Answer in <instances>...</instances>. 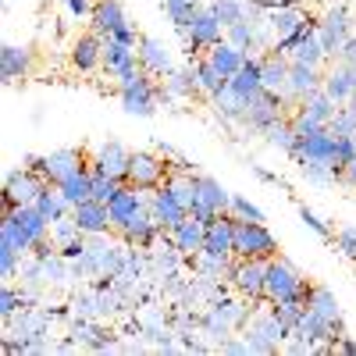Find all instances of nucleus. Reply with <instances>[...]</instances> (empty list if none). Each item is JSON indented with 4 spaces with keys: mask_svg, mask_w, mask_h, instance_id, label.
<instances>
[{
    "mask_svg": "<svg viewBox=\"0 0 356 356\" xmlns=\"http://www.w3.org/2000/svg\"><path fill=\"white\" fill-rule=\"evenodd\" d=\"M264 278H267V260H257V257H239L232 264V275H228L235 292L250 303L264 300Z\"/></svg>",
    "mask_w": 356,
    "mask_h": 356,
    "instance_id": "10",
    "label": "nucleus"
},
{
    "mask_svg": "<svg viewBox=\"0 0 356 356\" xmlns=\"http://www.w3.org/2000/svg\"><path fill=\"white\" fill-rule=\"evenodd\" d=\"M339 182H342V186H349V189H356V157L339 171Z\"/></svg>",
    "mask_w": 356,
    "mask_h": 356,
    "instance_id": "59",
    "label": "nucleus"
},
{
    "mask_svg": "<svg viewBox=\"0 0 356 356\" xmlns=\"http://www.w3.org/2000/svg\"><path fill=\"white\" fill-rule=\"evenodd\" d=\"M118 100H122V107H125L129 114H136V118H150V114H157V107L164 104V89L157 86L154 75H146V72H143L132 86L118 89Z\"/></svg>",
    "mask_w": 356,
    "mask_h": 356,
    "instance_id": "8",
    "label": "nucleus"
},
{
    "mask_svg": "<svg viewBox=\"0 0 356 356\" xmlns=\"http://www.w3.org/2000/svg\"><path fill=\"white\" fill-rule=\"evenodd\" d=\"M310 296V282L303 278V271L285 257H271L267 260V278H264V300L267 303H282V300H300L307 303Z\"/></svg>",
    "mask_w": 356,
    "mask_h": 356,
    "instance_id": "1",
    "label": "nucleus"
},
{
    "mask_svg": "<svg viewBox=\"0 0 356 356\" xmlns=\"http://www.w3.org/2000/svg\"><path fill=\"white\" fill-rule=\"evenodd\" d=\"M72 65L79 72H93L104 65V36L89 33V36H79L75 47H72Z\"/></svg>",
    "mask_w": 356,
    "mask_h": 356,
    "instance_id": "30",
    "label": "nucleus"
},
{
    "mask_svg": "<svg viewBox=\"0 0 356 356\" xmlns=\"http://www.w3.org/2000/svg\"><path fill=\"white\" fill-rule=\"evenodd\" d=\"M335 250H339L342 257L356 260V228H353V225H349V228H339V232H335Z\"/></svg>",
    "mask_w": 356,
    "mask_h": 356,
    "instance_id": "54",
    "label": "nucleus"
},
{
    "mask_svg": "<svg viewBox=\"0 0 356 356\" xmlns=\"http://www.w3.org/2000/svg\"><path fill=\"white\" fill-rule=\"evenodd\" d=\"M89 171H93V168H89ZM122 186H125V182H118V178H111V175H104V171H93V200L111 203Z\"/></svg>",
    "mask_w": 356,
    "mask_h": 356,
    "instance_id": "48",
    "label": "nucleus"
},
{
    "mask_svg": "<svg viewBox=\"0 0 356 356\" xmlns=\"http://www.w3.org/2000/svg\"><path fill=\"white\" fill-rule=\"evenodd\" d=\"M200 93V82H196V68H193V57L186 68H175L168 79H164V104H175V100H193Z\"/></svg>",
    "mask_w": 356,
    "mask_h": 356,
    "instance_id": "24",
    "label": "nucleus"
},
{
    "mask_svg": "<svg viewBox=\"0 0 356 356\" xmlns=\"http://www.w3.org/2000/svg\"><path fill=\"white\" fill-rule=\"evenodd\" d=\"M218 353H225V356H250V342H246V335L243 339H225L221 346H218Z\"/></svg>",
    "mask_w": 356,
    "mask_h": 356,
    "instance_id": "56",
    "label": "nucleus"
},
{
    "mask_svg": "<svg viewBox=\"0 0 356 356\" xmlns=\"http://www.w3.org/2000/svg\"><path fill=\"white\" fill-rule=\"evenodd\" d=\"M200 8H203L200 0H164V15H168V22H171L175 29H186V25L196 18Z\"/></svg>",
    "mask_w": 356,
    "mask_h": 356,
    "instance_id": "41",
    "label": "nucleus"
},
{
    "mask_svg": "<svg viewBox=\"0 0 356 356\" xmlns=\"http://www.w3.org/2000/svg\"><path fill=\"white\" fill-rule=\"evenodd\" d=\"M50 239H54L57 250H65V246H72L75 239H82V232H79V225H75L72 218H65V221H54V225H50Z\"/></svg>",
    "mask_w": 356,
    "mask_h": 356,
    "instance_id": "47",
    "label": "nucleus"
},
{
    "mask_svg": "<svg viewBox=\"0 0 356 356\" xmlns=\"http://www.w3.org/2000/svg\"><path fill=\"white\" fill-rule=\"evenodd\" d=\"M47 186H54V182L33 175L25 164L15 168V171H8V175H4V214L18 211V207H25V203H36Z\"/></svg>",
    "mask_w": 356,
    "mask_h": 356,
    "instance_id": "7",
    "label": "nucleus"
},
{
    "mask_svg": "<svg viewBox=\"0 0 356 356\" xmlns=\"http://www.w3.org/2000/svg\"><path fill=\"white\" fill-rule=\"evenodd\" d=\"M235 257L271 260V257H278V239L267 232L264 221H239L235 218Z\"/></svg>",
    "mask_w": 356,
    "mask_h": 356,
    "instance_id": "6",
    "label": "nucleus"
},
{
    "mask_svg": "<svg viewBox=\"0 0 356 356\" xmlns=\"http://www.w3.org/2000/svg\"><path fill=\"white\" fill-rule=\"evenodd\" d=\"M57 189H61V196H65L72 207L82 203V200H89V196H93V171H89V164L79 168L75 175H68L65 182H57Z\"/></svg>",
    "mask_w": 356,
    "mask_h": 356,
    "instance_id": "37",
    "label": "nucleus"
},
{
    "mask_svg": "<svg viewBox=\"0 0 356 356\" xmlns=\"http://www.w3.org/2000/svg\"><path fill=\"white\" fill-rule=\"evenodd\" d=\"M200 253H218V257H235V218L221 214L214 225H207L203 250Z\"/></svg>",
    "mask_w": 356,
    "mask_h": 356,
    "instance_id": "20",
    "label": "nucleus"
},
{
    "mask_svg": "<svg viewBox=\"0 0 356 356\" xmlns=\"http://www.w3.org/2000/svg\"><path fill=\"white\" fill-rule=\"evenodd\" d=\"M300 114H307V118H314L317 125H324L328 129L332 125V118H335V111H339V104L324 93V89H317V93H310L307 100H300V107H296Z\"/></svg>",
    "mask_w": 356,
    "mask_h": 356,
    "instance_id": "36",
    "label": "nucleus"
},
{
    "mask_svg": "<svg viewBox=\"0 0 356 356\" xmlns=\"http://www.w3.org/2000/svg\"><path fill=\"white\" fill-rule=\"evenodd\" d=\"M332 349H335V353H346V356H356V342H349L346 335H339V339L332 342Z\"/></svg>",
    "mask_w": 356,
    "mask_h": 356,
    "instance_id": "60",
    "label": "nucleus"
},
{
    "mask_svg": "<svg viewBox=\"0 0 356 356\" xmlns=\"http://www.w3.org/2000/svg\"><path fill=\"white\" fill-rule=\"evenodd\" d=\"M161 232H164V228H161V221L150 214V207H146V211H139V214L129 221V228H125L122 235H125V243H129V246H139V250H154Z\"/></svg>",
    "mask_w": 356,
    "mask_h": 356,
    "instance_id": "22",
    "label": "nucleus"
},
{
    "mask_svg": "<svg viewBox=\"0 0 356 356\" xmlns=\"http://www.w3.org/2000/svg\"><path fill=\"white\" fill-rule=\"evenodd\" d=\"M324 86V72L321 68H310V65H296L289 68V82L282 89V97L289 107H300V100H307L310 93H317V89Z\"/></svg>",
    "mask_w": 356,
    "mask_h": 356,
    "instance_id": "13",
    "label": "nucleus"
},
{
    "mask_svg": "<svg viewBox=\"0 0 356 356\" xmlns=\"http://www.w3.org/2000/svg\"><path fill=\"white\" fill-rule=\"evenodd\" d=\"M193 68H196V82H200V93L207 97V100H211V97H218L221 93V89L228 86V79L211 65V61H207V57L200 54V57H193Z\"/></svg>",
    "mask_w": 356,
    "mask_h": 356,
    "instance_id": "38",
    "label": "nucleus"
},
{
    "mask_svg": "<svg viewBox=\"0 0 356 356\" xmlns=\"http://www.w3.org/2000/svg\"><path fill=\"white\" fill-rule=\"evenodd\" d=\"M196 275L200 278H228L232 275V257H218V253H196Z\"/></svg>",
    "mask_w": 356,
    "mask_h": 356,
    "instance_id": "40",
    "label": "nucleus"
},
{
    "mask_svg": "<svg viewBox=\"0 0 356 356\" xmlns=\"http://www.w3.org/2000/svg\"><path fill=\"white\" fill-rule=\"evenodd\" d=\"M335 143H339V136H335L332 129H321L317 136H310V139H300V143H296L292 161H296V164L321 161V164H332V168H335ZM335 171H339V168H335Z\"/></svg>",
    "mask_w": 356,
    "mask_h": 356,
    "instance_id": "15",
    "label": "nucleus"
},
{
    "mask_svg": "<svg viewBox=\"0 0 356 356\" xmlns=\"http://www.w3.org/2000/svg\"><path fill=\"white\" fill-rule=\"evenodd\" d=\"M97 4H100V0H65V11L72 18H93Z\"/></svg>",
    "mask_w": 356,
    "mask_h": 356,
    "instance_id": "55",
    "label": "nucleus"
},
{
    "mask_svg": "<svg viewBox=\"0 0 356 356\" xmlns=\"http://www.w3.org/2000/svg\"><path fill=\"white\" fill-rule=\"evenodd\" d=\"M324 93H328L339 107L342 104H349V97L356 93V68L353 65H346V61H339V65H332L328 72H324Z\"/></svg>",
    "mask_w": 356,
    "mask_h": 356,
    "instance_id": "21",
    "label": "nucleus"
},
{
    "mask_svg": "<svg viewBox=\"0 0 356 356\" xmlns=\"http://www.w3.org/2000/svg\"><path fill=\"white\" fill-rule=\"evenodd\" d=\"M228 214L232 218H239V221H264V211L257 203H250L246 196H239V193H232V207H228Z\"/></svg>",
    "mask_w": 356,
    "mask_h": 356,
    "instance_id": "49",
    "label": "nucleus"
},
{
    "mask_svg": "<svg viewBox=\"0 0 356 356\" xmlns=\"http://www.w3.org/2000/svg\"><path fill=\"white\" fill-rule=\"evenodd\" d=\"M72 221L79 225L82 235H107L111 232V211H107V203H100L93 196L72 207Z\"/></svg>",
    "mask_w": 356,
    "mask_h": 356,
    "instance_id": "17",
    "label": "nucleus"
},
{
    "mask_svg": "<svg viewBox=\"0 0 356 356\" xmlns=\"http://www.w3.org/2000/svg\"><path fill=\"white\" fill-rule=\"evenodd\" d=\"M246 342H250V353L257 356H271L285 346V339L292 335V328L275 314V310H264V314H250L246 328H243Z\"/></svg>",
    "mask_w": 356,
    "mask_h": 356,
    "instance_id": "3",
    "label": "nucleus"
},
{
    "mask_svg": "<svg viewBox=\"0 0 356 356\" xmlns=\"http://www.w3.org/2000/svg\"><path fill=\"white\" fill-rule=\"evenodd\" d=\"M289 61H296V65H310V68H324V65H328V54H324V47H321V40H317V25H314L310 33L289 50Z\"/></svg>",
    "mask_w": 356,
    "mask_h": 356,
    "instance_id": "34",
    "label": "nucleus"
},
{
    "mask_svg": "<svg viewBox=\"0 0 356 356\" xmlns=\"http://www.w3.org/2000/svg\"><path fill=\"white\" fill-rule=\"evenodd\" d=\"M125 22H129V15H125V8H122V0H100L97 11H93V18H89L93 33L104 36V40L114 33V29H122Z\"/></svg>",
    "mask_w": 356,
    "mask_h": 356,
    "instance_id": "32",
    "label": "nucleus"
},
{
    "mask_svg": "<svg viewBox=\"0 0 356 356\" xmlns=\"http://www.w3.org/2000/svg\"><path fill=\"white\" fill-rule=\"evenodd\" d=\"M246 97H239L232 86H225L218 97H211V107L214 114L221 118V125H243V118H246Z\"/></svg>",
    "mask_w": 356,
    "mask_h": 356,
    "instance_id": "31",
    "label": "nucleus"
},
{
    "mask_svg": "<svg viewBox=\"0 0 356 356\" xmlns=\"http://www.w3.org/2000/svg\"><path fill=\"white\" fill-rule=\"evenodd\" d=\"M300 218H303V225H307L310 232H317V235H321V239H328V243H335V228H332L328 221H324V218H321L317 211H310L307 203L300 207Z\"/></svg>",
    "mask_w": 356,
    "mask_h": 356,
    "instance_id": "50",
    "label": "nucleus"
},
{
    "mask_svg": "<svg viewBox=\"0 0 356 356\" xmlns=\"http://www.w3.org/2000/svg\"><path fill=\"white\" fill-rule=\"evenodd\" d=\"M0 228H8L15 235V243L22 253H33L43 239H50V221L40 214L36 203H25L11 214H0Z\"/></svg>",
    "mask_w": 356,
    "mask_h": 356,
    "instance_id": "2",
    "label": "nucleus"
},
{
    "mask_svg": "<svg viewBox=\"0 0 356 356\" xmlns=\"http://www.w3.org/2000/svg\"><path fill=\"white\" fill-rule=\"evenodd\" d=\"M36 207H40V214H43L50 225H54V221H65V218H72V203L61 196V189H57V186H47V189L40 193Z\"/></svg>",
    "mask_w": 356,
    "mask_h": 356,
    "instance_id": "39",
    "label": "nucleus"
},
{
    "mask_svg": "<svg viewBox=\"0 0 356 356\" xmlns=\"http://www.w3.org/2000/svg\"><path fill=\"white\" fill-rule=\"evenodd\" d=\"M353 157H356V136H339V143H335V168L342 171Z\"/></svg>",
    "mask_w": 356,
    "mask_h": 356,
    "instance_id": "53",
    "label": "nucleus"
},
{
    "mask_svg": "<svg viewBox=\"0 0 356 356\" xmlns=\"http://www.w3.org/2000/svg\"><path fill=\"white\" fill-rule=\"evenodd\" d=\"M171 178V168L164 164L161 154H150V150H136L132 161H129V186H139V189H157Z\"/></svg>",
    "mask_w": 356,
    "mask_h": 356,
    "instance_id": "9",
    "label": "nucleus"
},
{
    "mask_svg": "<svg viewBox=\"0 0 356 356\" xmlns=\"http://www.w3.org/2000/svg\"><path fill=\"white\" fill-rule=\"evenodd\" d=\"M225 40L228 43H235V47H243V50H250V54H257V22H235V25H228L225 29Z\"/></svg>",
    "mask_w": 356,
    "mask_h": 356,
    "instance_id": "43",
    "label": "nucleus"
},
{
    "mask_svg": "<svg viewBox=\"0 0 356 356\" xmlns=\"http://www.w3.org/2000/svg\"><path fill=\"white\" fill-rule=\"evenodd\" d=\"M250 171L260 178V182H271V186H278V189H285V182H282V175H275V171H267L264 164H250Z\"/></svg>",
    "mask_w": 356,
    "mask_h": 356,
    "instance_id": "57",
    "label": "nucleus"
},
{
    "mask_svg": "<svg viewBox=\"0 0 356 356\" xmlns=\"http://www.w3.org/2000/svg\"><path fill=\"white\" fill-rule=\"evenodd\" d=\"M267 25L275 29V40L282 36H292V33H303L307 25H314L300 4H285V8H275V11H267Z\"/></svg>",
    "mask_w": 356,
    "mask_h": 356,
    "instance_id": "27",
    "label": "nucleus"
},
{
    "mask_svg": "<svg viewBox=\"0 0 356 356\" xmlns=\"http://www.w3.org/2000/svg\"><path fill=\"white\" fill-rule=\"evenodd\" d=\"M146 264H150V260L139 253V246L129 250V264H125V278H122V282H136V285H139V278H143V271H146Z\"/></svg>",
    "mask_w": 356,
    "mask_h": 356,
    "instance_id": "52",
    "label": "nucleus"
},
{
    "mask_svg": "<svg viewBox=\"0 0 356 356\" xmlns=\"http://www.w3.org/2000/svg\"><path fill=\"white\" fill-rule=\"evenodd\" d=\"M307 307H310L321 321H328L335 332H342V307H339V300H335V292H332V289H324V285H310Z\"/></svg>",
    "mask_w": 356,
    "mask_h": 356,
    "instance_id": "29",
    "label": "nucleus"
},
{
    "mask_svg": "<svg viewBox=\"0 0 356 356\" xmlns=\"http://www.w3.org/2000/svg\"><path fill=\"white\" fill-rule=\"evenodd\" d=\"M146 207H150V196H146V189L125 182L122 189H118V196L107 203V211H111V232H125L129 221H132L139 211H146Z\"/></svg>",
    "mask_w": 356,
    "mask_h": 356,
    "instance_id": "11",
    "label": "nucleus"
},
{
    "mask_svg": "<svg viewBox=\"0 0 356 356\" xmlns=\"http://www.w3.org/2000/svg\"><path fill=\"white\" fill-rule=\"evenodd\" d=\"M129 161H132V150L129 146H122L118 139H107L97 146V157L89 161V168L93 171H104L111 178H118V182H129Z\"/></svg>",
    "mask_w": 356,
    "mask_h": 356,
    "instance_id": "14",
    "label": "nucleus"
},
{
    "mask_svg": "<svg viewBox=\"0 0 356 356\" xmlns=\"http://www.w3.org/2000/svg\"><path fill=\"white\" fill-rule=\"evenodd\" d=\"M349 36H353V18H349L346 8H332L317 22V40H321L328 57H339V50L349 43Z\"/></svg>",
    "mask_w": 356,
    "mask_h": 356,
    "instance_id": "12",
    "label": "nucleus"
},
{
    "mask_svg": "<svg viewBox=\"0 0 356 356\" xmlns=\"http://www.w3.org/2000/svg\"><path fill=\"white\" fill-rule=\"evenodd\" d=\"M168 235H171V243L178 246V253H182V257H196V253L203 250V235H207V225H203V221H196V218L189 214L182 225H175Z\"/></svg>",
    "mask_w": 356,
    "mask_h": 356,
    "instance_id": "28",
    "label": "nucleus"
},
{
    "mask_svg": "<svg viewBox=\"0 0 356 356\" xmlns=\"http://www.w3.org/2000/svg\"><path fill=\"white\" fill-rule=\"evenodd\" d=\"M89 161L82 157V150H75V146H61V150H50L43 154V168H47V182H65L68 175H75L79 168H86Z\"/></svg>",
    "mask_w": 356,
    "mask_h": 356,
    "instance_id": "19",
    "label": "nucleus"
},
{
    "mask_svg": "<svg viewBox=\"0 0 356 356\" xmlns=\"http://www.w3.org/2000/svg\"><path fill=\"white\" fill-rule=\"evenodd\" d=\"M178 40H182V47H186L189 57H200V54H207L211 47H218L225 40V25L214 15V8L207 4V8L196 11V18L186 29H178Z\"/></svg>",
    "mask_w": 356,
    "mask_h": 356,
    "instance_id": "4",
    "label": "nucleus"
},
{
    "mask_svg": "<svg viewBox=\"0 0 356 356\" xmlns=\"http://www.w3.org/2000/svg\"><path fill=\"white\" fill-rule=\"evenodd\" d=\"M150 214L161 221L164 232H171L175 225H182V221L189 218V211L182 207V200L175 196V189H171L168 182L157 186V189H150Z\"/></svg>",
    "mask_w": 356,
    "mask_h": 356,
    "instance_id": "16",
    "label": "nucleus"
},
{
    "mask_svg": "<svg viewBox=\"0 0 356 356\" xmlns=\"http://www.w3.org/2000/svg\"><path fill=\"white\" fill-rule=\"evenodd\" d=\"M300 171H303V178L310 186H321V189L339 182V171L332 164H321V161H307V164H300Z\"/></svg>",
    "mask_w": 356,
    "mask_h": 356,
    "instance_id": "45",
    "label": "nucleus"
},
{
    "mask_svg": "<svg viewBox=\"0 0 356 356\" xmlns=\"http://www.w3.org/2000/svg\"><path fill=\"white\" fill-rule=\"evenodd\" d=\"M342 107H353V111H356V93H353V97H349V104H342Z\"/></svg>",
    "mask_w": 356,
    "mask_h": 356,
    "instance_id": "61",
    "label": "nucleus"
},
{
    "mask_svg": "<svg viewBox=\"0 0 356 356\" xmlns=\"http://www.w3.org/2000/svg\"><path fill=\"white\" fill-rule=\"evenodd\" d=\"M264 139L271 143L275 150H285L289 157H292V150H296V143H300V139H296V132H292V122H289V118H285V122H278V125L267 129V132H264Z\"/></svg>",
    "mask_w": 356,
    "mask_h": 356,
    "instance_id": "44",
    "label": "nucleus"
},
{
    "mask_svg": "<svg viewBox=\"0 0 356 356\" xmlns=\"http://www.w3.org/2000/svg\"><path fill=\"white\" fill-rule=\"evenodd\" d=\"M328 129H332L335 136H356V111H353V107H339Z\"/></svg>",
    "mask_w": 356,
    "mask_h": 356,
    "instance_id": "51",
    "label": "nucleus"
},
{
    "mask_svg": "<svg viewBox=\"0 0 356 356\" xmlns=\"http://www.w3.org/2000/svg\"><path fill=\"white\" fill-rule=\"evenodd\" d=\"M211 8H214V15L221 18L225 29L250 18V0H211Z\"/></svg>",
    "mask_w": 356,
    "mask_h": 356,
    "instance_id": "42",
    "label": "nucleus"
},
{
    "mask_svg": "<svg viewBox=\"0 0 356 356\" xmlns=\"http://www.w3.org/2000/svg\"><path fill=\"white\" fill-rule=\"evenodd\" d=\"M25 307V300H22V289H15L11 282H4V289H0V321H11L18 310Z\"/></svg>",
    "mask_w": 356,
    "mask_h": 356,
    "instance_id": "46",
    "label": "nucleus"
},
{
    "mask_svg": "<svg viewBox=\"0 0 356 356\" xmlns=\"http://www.w3.org/2000/svg\"><path fill=\"white\" fill-rule=\"evenodd\" d=\"M228 86L235 89V93H239V97H257L260 93V89H264V79H260V54H250V61L239 68V72H235L232 79H228Z\"/></svg>",
    "mask_w": 356,
    "mask_h": 356,
    "instance_id": "35",
    "label": "nucleus"
},
{
    "mask_svg": "<svg viewBox=\"0 0 356 356\" xmlns=\"http://www.w3.org/2000/svg\"><path fill=\"white\" fill-rule=\"evenodd\" d=\"M193 186H196V203L211 207V211H218V214H228L232 193L218 182V178H211V175H193Z\"/></svg>",
    "mask_w": 356,
    "mask_h": 356,
    "instance_id": "26",
    "label": "nucleus"
},
{
    "mask_svg": "<svg viewBox=\"0 0 356 356\" xmlns=\"http://www.w3.org/2000/svg\"><path fill=\"white\" fill-rule=\"evenodd\" d=\"M33 72V50L18 47V43H4L0 47V75L4 82H18Z\"/></svg>",
    "mask_w": 356,
    "mask_h": 356,
    "instance_id": "23",
    "label": "nucleus"
},
{
    "mask_svg": "<svg viewBox=\"0 0 356 356\" xmlns=\"http://www.w3.org/2000/svg\"><path fill=\"white\" fill-rule=\"evenodd\" d=\"M136 50H139V65H143V72H146V75H154V79H168V75L175 72L171 50H168L161 40H154V36H143Z\"/></svg>",
    "mask_w": 356,
    "mask_h": 356,
    "instance_id": "18",
    "label": "nucleus"
},
{
    "mask_svg": "<svg viewBox=\"0 0 356 356\" xmlns=\"http://www.w3.org/2000/svg\"><path fill=\"white\" fill-rule=\"evenodd\" d=\"M339 61H346V65H353V68H356V33H353V36H349V43L339 50Z\"/></svg>",
    "mask_w": 356,
    "mask_h": 356,
    "instance_id": "58",
    "label": "nucleus"
},
{
    "mask_svg": "<svg viewBox=\"0 0 356 356\" xmlns=\"http://www.w3.org/2000/svg\"><path fill=\"white\" fill-rule=\"evenodd\" d=\"M289 118V104H285V97L282 93H271V89H260L257 97H250V104H246V118H243V125L250 129V132H267L271 125H278V122H285Z\"/></svg>",
    "mask_w": 356,
    "mask_h": 356,
    "instance_id": "5",
    "label": "nucleus"
},
{
    "mask_svg": "<svg viewBox=\"0 0 356 356\" xmlns=\"http://www.w3.org/2000/svg\"><path fill=\"white\" fill-rule=\"evenodd\" d=\"M207 57V61H211L225 79H232L235 72H239L246 61H250V50H243V47H235V43H228V40H221L218 47H211V50H207L203 54Z\"/></svg>",
    "mask_w": 356,
    "mask_h": 356,
    "instance_id": "25",
    "label": "nucleus"
},
{
    "mask_svg": "<svg viewBox=\"0 0 356 356\" xmlns=\"http://www.w3.org/2000/svg\"><path fill=\"white\" fill-rule=\"evenodd\" d=\"M289 68H292V61H289L285 54H278V50L264 54V57H260V79H264V89H271V93H282L285 82H289Z\"/></svg>",
    "mask_w": 356,
    "mask_h": 356,
    "instance_id": "33",
    "label": "nucleus"
}]
</instances>
